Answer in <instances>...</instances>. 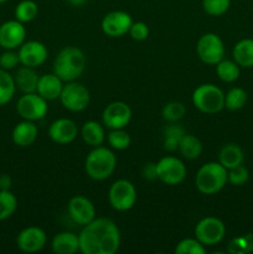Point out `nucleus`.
<instances>
[{
	"mask_svg": "<svg viewBox=\"0 0 253 254\" xmlns=\"http://www.w3.org/2000/svg\"><path fill=\"white\" fill-rule=\"evenodd\" d=\"M83 254H114L121 247V232L111 218H94L78 235Z\"/></svg>",
	"mask_w": 253,
	"mask_h": 254,
	"instance_id": "f257e3e1",
	"label": "nucleus"
},
{
	"mask_svg": "<svg viewBox=\"0 0 253 254\" xmlns=\"http://www.w3.org/2000/svg\"><path fill=\"white\" fill-rule=\"evenodd\" d=\"M87 60L83 51L76 46H66L57 54L54 61V73L63 82L76 81L84 72Z\"/></svg>",
	"mask_w": 253,
	"mask_h": 254,
	"instance_id": "f03ea898",
	"label": "nucleus"
},
{
	"mask_svg": "<svg viewBox=\"0 0 253 254\" xmlns=\"http://www.w3.org/2000/svg\"><path fill=\"white\" fill-rule=\"evenodd\" d=\"M227 183V169L216 161L203 164L195 178L196 188L203 195L220 192Z\"/></svg>",
	"mask_w": 253,
	"mask_h": 254,
	"instance_id": "7ed1b4c3",
	"label": "nucleus"
},
{
	"mask_svg": "<svg viewBox=\"0 0 253 254\" xmlns=\"http://www.w3.org/2000/svg\"><path fill=\"white\" fill-rule=\"evenodd\" d=\"M117 158L113 151L104 146H97L87 155L84 170L87 175L96 181L108 179L114 173Z\"/></svg>",
	"mask_w": 253,
	"mask_h": 254,
	"instance_id": "20e7f679",
	"label": "nucleus"
},
{
	"mask_svg": "<svg viewBox=\"0 0 253 254\" xmlns=\"http://www.w3.org/2000/svg\"><path fill=\"white\" fill-rule=\"evenodd\" d=\"M192 103L202 113L216 114L225 108V93L216 84H200L192 93Z\"/></svg>",
	"mask_w": 253,
	"mask_h": 254,
	"instance_id": "39448f33",
	"label": "nucleus"
},
{
	"mask_svg": "<svg viewBox=\"0 0 253 254\" xmlns=\"http://www.w3.org/2000/svg\"><path fill=\"white\" fill-rule=\"evenodd\" d=\"M108 200L112 207L117 211H129L136 202V189L126 179L117 180L109 188Z\"/></svg>",
	"mask_w": 253,
	"mask_h": 254,
	"instance_id": "423d86ee",
	"label": "nucleus"
},
{
	"mask_svg": "<svg viewBox=\"0 0 253 254\" xmlns=\"http://www.w3.org/2000/svg\"><path fill=\"white\" fill-rule=\"evenodd\" d=\"M62 106L69 112H82L88 107L91 94L86 86L76 81L66 82L60 96Z\"/></svg>",
	"mask_w": 253,
	"mask_h": 254,
	"instance_id": "0eeeda50",
	"label": "nucleus"
},
{
	"mask_svg": "<svg viewBox=\"0 0 253 254\" xmlns=\"http://www.w3.org/2000/svg\"><path fill=\"white\" fill-rule=\"evenodd\" d=\"M226 226L220 218L205 217L196 225L195 238L205 247L216 246L225 238Z\"/></svg>",
	"mask_w": 253,
	"mask_h": 254,
	"instance_id": "6e6552de",
	"label": "nucleus"
},
{
	"mask_svg": "<svg viewBox=\"0 0 253 254\" xmlns=\"http://www.w3.org/2000/svg\"><path fill=\"white\" fill-rule=\"evenodd\" d=\"M196 52L203 64H216L225 56V45L218 35L207 32L198 39Z\"/></svg>",
	"mask_w": 253,
	"mask_h": 254,
	"instance_id": "1a4fd4ad",
	"label": "nucleus"
},
{
	"mask_svg": "<svg viewBox=\"0 0 253 254\" xmlns=\"http://www.w3.org/2000/svg\"><path fill=\"white\" fill-rule=\"evenodd\" d=\"M47 101L42 98L37 92L24 93L16 103V112L25 121H40L45 118L47 113Z\"/></svg>",
	"mask_w": 253,
	"mask_h": 254,
	"instance_id": "9d476101",
	"label": "nucleus"
},
{
	"mask_svg": "<svg viewBox=\"0 0 253 254\" xmlns=\"http://www.w3.org/2000/svg\"><path fill=\"white\" fill-rule=\"evenodd\" d=\"M186 166L175 156H165L156 163V176L166 185H179L186 178Z\"/></svg>",
	"mask_w": 253,
	"mask_h": 254,
	"instance_id": "9b49d317",
	"label": "nucleus"
},
{
	"mask_svg": "<svg viewBox=\"0 0 253 254\" xmlns=\"http://www.w3.org/2000/svg\"><path fill=\"white\" fill-rule=\"evenodd\" d=\"M131 119V109L126 102L116 101L109 103L102 114L103 124L108 129H124Z\"/></svg>",
	"mask_w": 253,
	"mask_h": 254,
	"instance_id": "f8f14e48",
	"label": "nucleus"
},
{
	"mask_svg": "<svg viewBox=\"0 0 253 254\" xmlns=\"http://www.w3.org/2000/svg\"><path fill=\"white\" fill-rule=\"evenodd\" d=\"M133 24L130 15L122 10H116L104 15L101 27L104 34L109 37H122L128 34Z\"/></svg>",
	"mask_w": 253,
	"mask_h": 254,
	"instance_id": "ddd939ff",
	"label": "nucleus"
},
{
	"mask_svg": "<svg viewBox=\"0 0 253 254\" xmlns=\"http://www.w3.org/2000/svg\"><path fill=\"white\" fill-rule=\"evenodd\" d=\"M26 29L24 24L15 20H7L0 25V46L5 50H16L25 42Z\"/></svg>",
	"mask_w": 253,
	"mask_h": 254,
	"instance_id": "4468645a",
	"label": "nucleus"
},
{
	"mask_svg": "<svg viewBox=\"0 0 253 254\" xmlns=\"http://www.w3.org/2000/svg\"><path fill=\"white\" fill-rule=\"evenodd\" d=\"M47 236L44 230L36 226H30L20 231L16 237V245L20 251L25 253H35L45 247Z\"/></svg>",
	"mask_w": 253,
	"mask_h": 254,
	"instance_id": "2eb2a0df",
	"label": "nucleus"
},
{
	"mask_svg": "<svg viewBox=\"0 0 253 254\" xmlns=\"http://www.w3.org/2000/svg\"><path fill=\"white\" fill-rule=\"evenodd\" d=\"M19 57L20 64L22 66L36 67L41 66L47 59V47L42 42L36 41V40H30V41L24 42L19 47Z\"/></svg>",
	"mask_w": 253,
	"mask_h": 254,
	"instance_id": "dca6fc26",
	"label": "nucleus"
},
{
	"mask_svg": "<svg viewBox=\"0 0 253 254\" xmlns=\"http://www.w3.org/2000/svg\"><path fill=\"white\" fill-rule=\"evenodd\" d=\"M68 215L77 225L86 226L96 218V208L89 198L78 195L69 200Z\"/></svg>",
	"mask_w": 253,
	"mask_h": 254,
	"instance_id": "f3484780",
	"label": "nucleus"
},
{
	"mask_svg": "<svg viewBox=\"0 0 253 254\" xmlns=\"http://www.w3.org/2000/svg\"><path fill=\"white\" fill-rule=\"evenodd\" d=\"M78 128L73 121L67 118H60L52 122L49 128V135L52 141L57 144H69L77 138Z\"/></svg>",
	"mask_w": 253,
	"mask_h": 254,
	"instance_id": "a211bd4d",
	"label": "nucleus"
},
{
	"mask_svg": "<svg viewBox=\"0 0 253 254\" xmlns=\"http://www.w3.org/2000/svg\"><path fill=\"white\" fill-rule=\"evenodd\" d=\"M37 135H39V129L37 126L31 121H22L15 126L12 129L11 138L15 145L26 148L36 141Z\"/></svg>",
	"mask_w": 253,
	"mask_h": 254,
	"instance_id": "6ab92c4d",
	"label": "nucleus"
},
{
	"mask_svg": "<svg viewBox=\"0 0 253 254\" xmlns=\"http://www.w3.org/2000/svg\"><path fill=\"white\" fill-rule=\"evenodd\" d=\"M63 81L55 73H46L40 76L37 84V93L46 101H55L61 96Z\"/></svg>",
	"mask_w": 253,
	"mask_h": 254,
	"instance_id": "aec40b11",
	"label": "nucleus"
},
{
	"mask_svg": "<svg viewBox=\"0 0 253 254\" xmlns=\"http://www.w3.org/2000/svg\"><path fill=\"white\" fill-rule=\"evenodd\" d=\"M12 77H14L16 89H19L22 94L34 93V92L37 91L40 76L32 67L21 66L20 68L16 69Z\"/></svg>",
	"mask_w": 253,
	"mask_h": 254,
	"instance_id": "412c9836",
	"label": "nucleus"
},
{
	"mask_svg": "<svg viewBox=\"0 0 253 254\" xmlns=\"http://www.w3.org/2000/svg\"><path fill=\"white\" fill-rule=\"evenodd\" d=\"M51 248L56 254H73L79 251L78 235L72 232L57 233L51 243Z\"/></svg>",
	"mask_w": 253,
	"mask_h": 254,
	"instance_id": "4be33fe9",
	"label": "nucleus"
},
{
	"mask_svg": "<svg viewBox=\"0 0 253 254\" xmlns=\"http://www.w3.org/2000/svg\"><path fill=\"white\" fill-rule=\"evenodd\" d=\"M81 135L84 143L92 148H97L103 144L106 139L104 128L96 121H88L82 126Z\"/></svg>",
	"mask_w": 253,
	"mask_h": 254,
	"instance_id": "5701e85b",
	"label": "nucleus"
},
{
	"mask_svg": "<svg viewBox=\"0 0 253 254\" xmlns=\"http://www.w3.org/2000/svg\"><path fill=\"white\" fill-rule=\"evenodd\" d=\"M243 159H245V155H243L242 149L235 143L226 144L218 154V163L225 166L227 170L241 165L243 163Z\"/></svg>",
	"mask_w": 253,
	"mask_h": 254,
	"instance_id": "b1692460",
	"label": "nucleus"
},
{
	"mask_svg": "<svg viewBox=\"0 0 253 254\" xmlns=\"http://www.w3.org/2000/svg\"><path fill=\"white\" fill-rule=\"evenodd\" d=\"M233 60L240 67H253V39H243L235 45Z\"/></svg>",
	"mask_w": 253,
	"mask_h": 254,
	"instance_id": "393cba45",
	"label": "nucleus"
},
{
	"mask_svg": "<svg viewBox=\"0 0 253 254\" xmlns=\"http://www.w3.org/2000/svg\"><path fill=\"white\" fill-rule=\"evenodd\" d=\"M178 150L184 158L193 160V159H197L202 153V144L200 139L196 138L192 134H185L180 140Z\"/></svg>",
	"mask_w": 253,
	"mask_h": 254,
	"instance_id": "a878e982",
	"label": "nucleus"
},
{
	"mask_svg": "<svg viewBox=\"0 0 253 254\" xmlns=\"http://www.w3.org/2000/svg\"><path fill=\"white\" fill-rule=\"evenodd\" d=\"M185 130L181 126L176 123H170L164 128L163 138H164V149L170 153L176 151L179 149V144L183 136L185 135Z\"/></svg>",
	"mask_w": 253,
	"mask_h": 254,
	"instance_id": "bb28decb",
	"label": "nucleus"
},
{
	"mask_svg": "<svg viewBox=\"0 0 253 254\" xmlns=\"http://www.w3.org/2000/svg\"><path fill=\"white\" fill-rule=\"evenodd\" d=\"M216 73H217L218 78L226 83H232V82L237 81L240 77L241 69L240 66L236 64V61H231V60H221L218 64H216Z\"/></svg>",
	"mask_w": 253,
	"mask_h": 254,
	"instance_id": "cd10ccee",
	"label": "nucleus"
},
{
	"mask_svg": "<svg viewBox=\"0 0 253 254\" xmlns=\"http://www.w3.org/2000/svg\"><path fill=\"white\" fill-rule=\"evenodd\" d=\"M16 86H15L14 77L9 73V71L0 68V106H5L9 103L14 97Z\"/></svg>",
	"mask_w": 253,
	"mask_h": 254,
	"instance_id": "c85d7f7f",
	"label": "nucleus"
},
{
	"mask_svg": "<svg viewBox=\"0 0 253 254\" xmlns=\"http://www.w3.org/2000/svg\"><path fill=\"white\" fill-rule=\"evenodd\" d=\"M37 14H39V6L34 0H21L15 7V19L22 24L35 20Z\"/></svg>",
	"mask_w": 253,
	"mask_h": 254,
	"instance_id": "c756f323",
	"label": "nucleus"
},
{
	"mask_svg": "<svg viewBox=\"0 0 253 254\" xmlns=\"http://www.w3.org/2000/svg\"><path fill=\"white\" fill-rule=\"evenodd\" d=\"M17 208V200L10 190H0V221L7 220Z\"/></svg>",
	"mask_w": 253,
	"mask_h": 254,
	"instance_id": "7c9ffc66",
	"label": "nucleus"
},
{
	"mask_svg": "<svg viewBox=\"0 0 253 254\" xmlns=\"http://www.w3.org/2000/svg\"><path fill=\"white\" fill-rule=\"evenodd\" d=\"M247 92L240 87L231 88L225 96V107L228 111H238L247 103Z\"/></svg>",
	"mask_w": 253,
	"mask_h": 254,
	"instance_id": "2f4dec72",
	"label": "nucleus"
},
{
	"mask_svg": "<svg viewBox=\"0 0 253 254\" xmlns=\"http://www.w3.org/2000/svg\"><path fill=\"white\" fill-rule=\"evenodd\" d=\"M109 145L116 150H126L131 143L130 135L124 129H112L107 135Z\"/></svg>",
	"mask_w": 253,
	"mask_h": 254,
	"instance_id": "473e14b6",
	"label": "nucleus"
},
{
	"mask_svg": "<svg viewBox=\"0 0 253 254\" xmlns=\"http://www.w3.org/2000/svg\"><path fill=\"white\" fill-rule=\"evenodd\" d=\"M186 113V107L184 106L181 102H169L165 106L163 107V111H161V114H163V118L165 119L169 123H176L180 119L184 118Z\"/></svg>",
	"mask_w": 253,
	"mask_h": 254,
	"instance_id": "72a5a7b5",
	"label": "nucleus"
},
{
	"mask_svg": "<svg viewBox=\"0 0 253 254\" xmlns=\"http://www.w3.org/2000/svg\"><path fill=\"white\" fill-rule=\"evenodd\" d=\"M176 254H205L206 247L196 238H185L180 241L175 248Z\"/></svg>",
	"mask_w": 253,
	"mask_h": 254,
	"instance_id": "f704fd0d",
	"label": "nucleus"
},
{
	"mask_svg": "<svg viewBox=\"0 0 253 254\" xmlns=\"http://www.w3.org/2000/svg\"><path fill=\"white\" fill-rule=\"evenodd\" d=\"M231 6V0H202V9L211 16L226 14Z\"/></svg>",
	"mask_w": 253,
	"mask_h": 254,
	"instance_id": "c9c22d12",
	"label": "nucleus"
},
{
	"mask_svg": "<svg viewBox=\"0 0 253 254\" xmlns=\"http://www.w3.org/2000/svg\"><path fill=\"white\" fill-rule=\"evenodd\" d=\"M250 179V171L242 164L227 170V181L233 186H242Z\"/></svg>",
	"mask_w": 253,
	"mask_h": 254,
	"instance_id": "e433bc0d",
	"label": "nucleus"
},
{
	"mask_svg": "<svg viewBox=\"0 0 253 254\" xmlns=\"http://www.w3.org/2000/svg\"><path fill=\"white\" fill-rule=\"evenodd\" d=\"M253 250V237L248 235L246 237L235 238L228 245V252L230 253H243L250 252Z\"/></svg>",
	"mask_w": 253,
	"mask_h": 254,
	"instance_id": "4c0bfd02",
	"label": "nucleus"
},
{
	"mask_svg": "<svg viewBox=\"0 0 253 254\" xmlns=\"http://www.w3.org/2000/svg\"><path fill=\"white\" fill-rule=\"evenodd\" d=\"M19 64V52H16L15 50H5V51L0 55V68L5 69V71H10V69L16 68Z\"/></svg>",
	"mask_w": 253,
	"mask_h": 254,
	"instance_id": "58836bf2",
	"label": "nucleus"
},
{
	"mask_svg": "<svg viewBox=\"0 0 253 254\" xmlns=\"http://www.w3.org/2000/svg\"><path fill=\"white\" fill-rule=\"evenodd\" d=\"M129 35L133 40L135 41H144V40L148 39L149 36V27L145 22L143 21H136L133 22L129 29Z\"/></svg>",
	"mask_w": 253,
	"mask_h": 254,
	"instance_id": "ea45409f",
	"label": "nucleus"
},
{
	"mask_svg": "<svg viewBox=\"0 0 253 254\" xmlns=\"http://www.w3.org/2000/svg\"><path fill=\"white\" fill-rule=\"evenodd\" d=\"M143 176L146 180H155V179H158V176H156V164H145V166L143 168Z\"/></svg>",
	"mask_w": 253,
	"mask_h": 254,
	"instance_id": "a19ab883",
	"label": "nucleus"
},
{
	"mask_svg": "<svg viewBox=\"0 0 253 254\" xmlns=\"http://www.w3.org/2000/svg\"><path fill=\"white\" fill-rule=\"evenodd\" d=\"M12 185L11 176L7 174H1L0 175V190H10Z\"/></svg>",
	"mask_w": 253,
	"mask_h": 254,
	"instance_id": "79ce46f5",
	"label": "nucleus"
},
{
	"mask_svg": "<svg viewBox=\"0 0 253 254\" xmlns=\"http://www.w3.org/2000/svg\"><path fill=\"white\" fill-rule=\"evenodd\" d=\"M66 1L72 6H82V5L86 4L87 0H66Z\"/></svg>",
	"mask_w": 253,
	"mask_h": 254,
	"instance_id": "37998d69",
	"label": "nucleus"
},
{
	"mask_svg": "<svg viewBox=\"0 0 253 254\" xmlns=\"http://www.w3.org/2000/svg\"><path fill=\"white\" fill-rule=\"evenodd\" d=\"M7 0H0V4H4V2H6Z\"/></svg>",
	"mask_w": 253,
	"mask_h": 254,
	"instance_id": "c03bdc74",
	"label": "nucleus"
}]
</instances>
